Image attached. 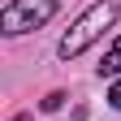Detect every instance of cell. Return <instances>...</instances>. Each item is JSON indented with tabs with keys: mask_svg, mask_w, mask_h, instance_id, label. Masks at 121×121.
Segmentation results:
<instances>
[{
	"mask_svg": "<svg viewBox=\"0 0 121 121\" xmlns=\"http://www.w3.org/2000/svg\"><path fill=\"white\" fill-rule=\"evenodd\" d=\"M117 17H121V0H95V4H91L82 17L69 26V35L60 39V48H56V52H60V60L82 56V52H86V48H91V43H95V39H99Z\"/></svg>",
	"mask_w": 121,
	"mask_h": 121,
	"instance_id": "1",
	"label": "cell"
},
{
	"mask_svg": "<svg viewBox=\"0 0 121 121\" xmlns=\"http://www.w3.org/2000/svg\"><path fill=\"white\" fill-rule=\"evenodd\" d=\"M56 13V0H9L0 9V30L4 35H26V30H39Z\"/></svg>",
	"mask_w": 121,
	"mask_h": 121,
	"instance_id": "2",
	"label": "cell"
},
{
	"mask_svg": "<svg viewBox=\"0 0 121 121\" xmlns=\"http://www.w3.org/2000/svg\"><path fill=\"white\" fill-rule=\"evenodd\" d=\"M99 73H104V78H117V73H121V39H112V48L104 52V60H99Z\"/></svg>",
	"mask_w": 121,
	"mask_h": 121,
	"instance_id": "3",
	"label": "cell"
},
{
	"mask_svg": "<svg viewBox=\"0 0 121 121\" xmlns=\"http://www.w3.org/2000/svg\"><path fill=\"white\" fill-rule=\"evenodd\" d=\"M60 104H65V91H52V95H43V112H56Z\"/></svg>",
	"mask_w": 121,
	"mask_h": 121,
	"instance_id": "4",
	"label": "cell"
},
{
	"mask_svg": "<svg viewBox=\"0 0 121 121\" xmlns=\"http://www.w3.org/2000/svg\"><path fill=\"white\" fill-rule=\"evenodd\" d=\"M108 104H112V108H121V82H112V91H108Z\"/></svg>",
	"mask_w": 121,
	"mask_h": 121,
	"instance_id": "5",
	"label": "cell"
},
{
	"mask_svg": "<svg viewBox=\"0 0 121 121\" xmlns=\"http://www.w3.org/2000/svg\"><path fill=\"white\" fill-rule=\"evenodd\" d=\"M13 121H30V117H13Z\"/></svg>",
	"mask_w": 121,
	"mask_h": 121,
	"instance_id": "6",
	"label": "cell"
}]
</instances>
